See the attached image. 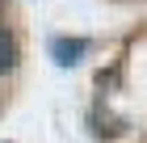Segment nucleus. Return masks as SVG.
Returning <instances> with one entry per match:
<instances>
[{
    "instance_id": "obj_2",
    "label": "nucleus",
    "mask_w": 147,
    "mask_h": 143,
    "mask_svg": "<svg viewBox=\"0 0 147 143\" xmlns=\"http://www.w3.org/2000/svg\"><path fill=\"white\" fill-rule=\"evenodd\" d=\"M17 59H21V51H17V38H13V30L4 21H0V76L4 72H13L17 67Z\"/></svg>"
},
{
    "instance_id": "obj_1",
    "label": "nucleus",
    "mask_w": 147,
    "mask_h": 143,
    "mask_svg": "<svg viewBox=\"0 0 147 143\" xmlns=\"http://www.w3.org/2000/svg\"><path fill=\"white\" fill-rule=\"evenodd\" d=\"M51 55L59 67H71L88 55V38H51Z\"/></svg>"
}]
</instances>
